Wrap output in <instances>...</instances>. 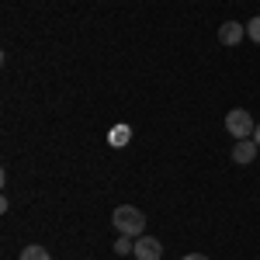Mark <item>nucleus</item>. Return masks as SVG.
Returning a JSON list of instances; mask_svg holds the SVG:
<instances>
[{
	"instance_id": "1",
	"label": "nucleus",
	"mask_w": 260,
	"mask_h": 260,
	"mask_svg": "<svg viewBox=\"0 0 260 260\" xmlns=\"http://www.w3.org/2000/svg\"><path fill=\"white\" fill-rule=\"evenodd\" d=\"M111 222H115V229H118L121 236H132V240L146 233V215H142L136 205H118L115 215H111Z\"/></svg>"
},
{
	"instance_id": "2",
	"label": "nucleus",
	"mask_w": 260,
	"mask_h": 260,
	"mask_svg": "<svg viewBox=\"0 0 260 260\" xmlns=\"http://www.w3.org/2000/svg\"><path fill=\"white\" fill-rule=\"evenodd\" d=\"M225 132H229V136H236V139H253L257 125H253V118H250V111L233 108V111L225 115Z\"/></svg>"
},
{
	"instance_id": "3",
	"label": "nucleus",
	"mask_w": 260,
	"mask_h": 260,
	"mask_svg": "<svg viewBox=\"0 0 260 260\" xmlns=\"http://www.w3.org/2000/svg\"><path fill=\"white\" fill-rule=\"evenodd\" d=\"M132 253H136V260H160L163 243L156 240V236H146V233H142V236H136V250H132Z\"/></svg>"
},
{
	"instance_id": "4",
	"label": "nucleus",
	"mask_w": 260,
	"mask_h": 260,
	"mask_svg": "<svg viewBox=\"0 0 260 260\" xmlns=\"http://www.w3.org/2000/svg\"><path fill=\"white\" fill-rule=\"evenodd\" d=\"M257 149H260V146L253 139H236V146H233V160L246 167V163L257 160Z\"/></svg>"
},
{
	"instance_id": "5",
	"label": "nucleus",
	"mask_w": 260,
	"mask_h": 260,
	"mask_svg": "<svg viewBox=\"0 0 260 260\" xmlns=\"http://www.w3.org/2000/svg\"><path fill=\"white\" fill-rule=\"evenodd\" d=\"M243 35H246V28H243L240 21H225V24L219 28V42L222 45H240Z\"/></svg>"
},
{
	"instance_id": "6",
	"label": "nucleus",
	"mask_w": 260,
	"mask_h": 260,
	"mask_svg": "<svg viewBox=\"0 0 260 260\" xmlns=\"http://www.w3.org/2000/svg\"><path fill=\"white\" fill-rule=\"evenodd\" d=\"M18 260H52V257H49V250H45V246L31 243V246H24V250H21Z\"/></svg>"
},
{
	"instance_id": "7",
	"label": "nucleus",
	"mask_w": 260,
	"mask_h": 260,
	"mask_svg": "<svg viewBox=\"0 0 260 260\" xmlns=\"http://www.w3.org/2000/svg\"><path fill=\"white\" fill-rule=\"evenodd\" d=\"M128 139H132V128H128V125H115V128H111V136H108L111 146H125Z\"/></svg>"
},
{
	"instance_id": "8",
	"label": "nucleus",
	"mask_w": 260,
	"mask_h": 260,
	"mask_svg": "<svg viewBox=\"0 0 260 260\" xmlns=\"http://www.w3.org/2000/svg\"><path fill=\"white\" fill-rule=\"evenodd\" d=\"M246 39H250V42H257V45H260V14H257V18H250V21H246Z\"/></svg>"
},
{
	"instance_id": "9",
	"label": "nucleus",
	"mask_w": 260,
	"mask_h": 260,
	"mask_svg": "<svg viewBox=\"0 0 260 260\" xmlns=\"http://www.w3.org/2000/svg\"><path fill=\"white\" fill-rule=\"evenodd\" d=\"M128 250H136V243H132V236H121L115 243V253H128Z\"/></svg>"
},
{
	"instance_id": "10",
	"label": "nucleus",
	"mask_w": 260,
	"mask_h": 260,
	"mask_svg": "<svg viewBox=\"0 0 260 260\" xmlns=\"http://www.w3.org/2000/svg\"><path fill=\"white\" fill-rule=\"evenodd\" d=\"M180 260H208L205 253H187V257H180Z\"/></svg>"
},
{
	"instance_id": "11",
	"label": "nucleus",
	"mask_w": 260,
	"mask_h": 260,
	"mask_svg": "<svg viewBox=\"0 0 260 260\" xmlns=\"http://www.w3.org/2000/svg\"><path fill=\"white\" fill-rule=\"evenodd\" d=\"M253 142H257V146H260V125H257V132H253Z\"/></svg>"
}]
</instances>
